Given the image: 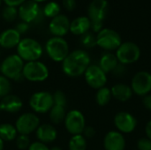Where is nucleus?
Returning a JSON list of instances; mask_svg holds the SVG:
<instances>
[{
    "mask_svg": "<svg viewBox=\"0 0 151 150\" xmlns=\"http://www.w3.org/2000/svg\"><path fill=\"white\" fill-rule=\"evenodd\" d=\"M90 65V57L83 50H75L70 52L62 62V70L69 77L75 78L85 73Z\"/></svg>",
    "mask_w": 151,
    "mask_h": 150,
    "instance_id": "obj_1",
    "label": "nucleus"
},
{
    "mask_svg": "<svg viewBox=\"0 0 151 150\" xmlns=\"http://www.w3.org/2000/svg\"><path fill=\"white\" fill-rule=\"evenodd\" d=\"M24 61L17 54H12L6 57L1 65L0 71L2 75L9 80H13L16 81H20L24 80L22 75V70L24 67Z\"/></svg>",
    "mask_w": 151,
    "mask_h": 150,
    "instance_id": "obj_2",
    "label": "nucleus"
},
{
    "mask_svg": "<svg viewBox=\"0 0 151 150\" xmlns=\"http://www.w3.org/2000/svg\"><path fill=\"white\" fill-rule=\"evenodd\" d=\"M42 47L33 38L21 39L17 46V55L26 62L37 61L42 55Z\"/></svg>",
    "mask_w": 151,
    "mask_h": 150,
    "instance_id": "obj_3",
    "label": "nucleus"
},
{
    "mask_svg": "<svg viewBox=\"0 0 151 150\" xmlns=\"http://www.w3.org/2000/svg\"><path fill=\"white\" fill-rule=\"evenodd\" d=\"M108 2L107 0H93L88 8V14L91 22V29L98 33L103 29V22L107 15Z\"/></svg>",
    "mask_w": 151,
    "mask_h": 150,
    "instance_id": "obj_4",
    "label": "nucleus"
},
{
    "mask_svg": "<svg viewBox=\"0 0 151 150\" xmlns=\"http://www.w3.org/2000/svg\"><path fill=\"white\" fill-rule=\"evenodd\" d=\"M45 50L48 56L55 62H63L70 53L68 42L63 37L53 36L45 44Z\"/></svg>",
    "mask_w": 151,
    "mask_h": 150,
    "instance_id": "obj_5",
    "label": "nucleus"
},
{
    "mask_svg": "<svg viewBox=\"0 0 151 150\" xmlns=\"http://www.w3.org/2000/svg\"><path fill=\"white\" fill-rule=\"evenodd\" d=\"M49 68L47 65L37 60L27 62L22 70V75L25 80L32 82H42L49 77Z\"/></svg>",
    "mask_w": 151,
    "mask_h": 150,
    "instance_id": "obj_6",
    "label": "nucleus"
},
{
    "mask_svg": "<svg viewBox=\"0 0 151 150\" xmlns=\"http://www.w3.org/2000/svg\"><path fill=\"white\" fill-rule=\"evenodd\" d=\"M96 45L105 50H117V49L122 43L121 36L119 34L111 28H103L97 33Z\"/></svg>",
    "mask_w": 151,
    "mask_h": 150,
    "instance_id": "obj_7",
    "label": "nucleus"
},
{
    "mask_svg": "<svg viewBox=\"0 0 151 150\" xmlns=\"http://www.w3.org/2000/svg\"><path fill=\"white\" fill-rule=\"evenodd\" d=\"M116 57L119 63L125 65L134 64L141 57V50L139 46L132 42H125L116 50Z\"/></svg>",
    "mask_w": 151,
    "mask_h": 150,
    "instance_id": "obj_8",
    "label": "nucleus"
},
{
    "mask_svg": "<svg viewBox=\"0 0 151 150\" xmlns=\"http://www.w3.org/2000/svg\"><path fill=\"white\" fill-rule=\"evenodd\" d=\"M53 104V96L47 91L36 92L33 94L29 99V105L35 113H47L50 111Z\"/></svg>",
    "mask_w": 151,
    "mask_h": 150,
    "instance_id": "obj_9",
    "label": "nucleus"
},
{
    "mask_svg": "<svg viewBox=\"0 0 151 150\" xmlns=\"http://www.w3.org/2000/svg\"><path fill=\"white\" fill-rule=\"evenodd\" d=\"M64 122L65 129L72 135L82 134L86 127L85 117L78 110H72L67 112Z\"/></svg>",
    "mask_w": 151,
    "mask_h": 150,
    "instance_id": "obj_10",
    "label": "nucleus"
},
{
    "mask_svg": "<svg viewBox=\"0 0 151 150\" xmlns=\"http://www.w3.org/2000/svg\"><path fill=\"white\" fill-rule=\"evenodd\" d=\"M40 126V119L35 113L27 112L20 115L15 123V127L19 134L29 135L36 131Z\"/></svg>",
    "mask_w": 151,
    "mask_h": 150,
    "instance_id": "obj_11",
    "label": "nucleus"
},
{
    "mask_svg": "<svg viewBox=\"0 0 151 150\" xmlns=\"http://www.w3.org/2000/svg\"><path fill=\"white\" fill-rule=\"evenodd\" d=\"M133 93L137 95L145 96L151 91V73L142 71L134 74L131 82Z\"/></svg>",
    "mask_w": 151,
    "mask_h": 150,
    "instance_id": "obj_12",
    "label": "nucleus"
},
{
    "mask_svg": "<svg viewBox=\"0 0 151 150\" xmlns=\"http://www.w3.org/2000/svg\"><path fill=\"white\" fill-rule=\"evenodd\" d=\"M84 76L87 84L95 89L104 88L107 82V74L98 65H90L86 70Z\"/></svg>",
    "mask_w": 151,
    "mask_h": 150,
    "instance_id": "obj_13",
    "label": "nucleus"
},
{
    "mask_svg": "<svg viewBox=\"0 0 151 150\" xmlns=\"http://www.w3.org/2000/svg\"><path fill=\"white\" fill-rule=\"evenodd\" d=\"M41 14L42 11L39 4L32 0H26L18 9V16L23 22L27 24L37 20Z\"/></svg>",
    "mask_w": 151,
    "mask_h": 150,
    "instance_id": "obj_14",
    "label": "nucleus"
},
{
    "mask_svg": "<svg viewBox=\"0 0 151 150\" xmlns=\"http://www.w3.org/2000/svg\"><path fill=\"white\" fill-rule=\"evenodd\" d=\"M114 125L121 133H130L137 126L136 118L129 112L120 111L114 117Z\"/></svg>",
    "mask_w": 151,
    "mask_h": 150,
    "instance_id": "obj_15",
    "label": "nucleus"
},
{
    "mask_svg": "<svg viewBox=\"0 0 151 150\" xmlns=\"http://www.w3.org/2000/svg\"><path fill=\"white\" fill-rule=\"evenodd\" d=\"M71 21L65 14H58L51 19L49 24V30L53 36L63 37L70 31Z\"/></svg>",
    "mask_w": 151,
    "mask_h": 150,
    "instance_id": "obj_16",
    "label": "nucleus"
},
{
    "mask_svg": "<svg viewBox=\"0 0 151 150\" xmlns=\"http://www.w3.org/2000/svg\"><path fill=\"white\" fill-rule=\"evenodd\" d=\"M104 147L105 150H125V137L119 132L111 131L104 139Z\"/></svg>",
    "mask_w": 151,
    "mask_h": 150,
    "instance_id": "obj_17",
    "label": "nucleus"
},
{
    "mask_svg": "<svg viewBox=\"0 0 151 150\" xmlns=\"http://www.w3.org/2000/svg\"><path fill=\"white\" fill-rule=\"evenodd\" d=\"M20 34L15 28H8L0 34V46L4 49L17 47L21 38Z\"/></svg>",
    "mask_w": 151,
    "mask_h": 150,
    "instance_id": "obj_18",
    "label": "nucleus"
},
{
    "mask_svg": "<svg viewBox=\"0 0 151 150\" xmlns=\"http://www.w3.org/2000/svg\"><path fill=\"white\" fill-rule=\"evenodd\" d=\"M21 99L15 95H8L0 99V111L7 113L19 112L22 108Z\"/></svg>",
    "mask_w": 151,
    "mask_h": 150,
    "instance_id": "obj_19",
    "label": "nucleus"
},
{
    "mask_svg": "<svg viewBox=\"0 0 151 150\" xmlns=\"http://www.w3.org/2000/svg\"><path fill=\"white\" fill-rule=\"evenodd\" d=\"M35 133L38 141L45 144L53 142L58 136V132L56 128L50 124L40 125L36 129Z\"/></svg>",
    "mask_w": 151,
    "mask_h": 150,
    "instance_id": "obj_20",
    "label": "nucleus"
},
{
    "mask_svg": "<svg viewBox=\"0 0 151 150\" xmlns=\"http://www.w3.org/2000/svg\"><path fill=\"white\" fill-rule=\"evenodd\" d=\"M91 27V22L88 17L80 16L75 18L70 24V32L75 35H82L88 32Z\"/></svg>",
    "mask_w": 151,
    "mask_h": 150,
    "instance_id": "obj_21",
    "label": "nucleus"
},
{
    "mask_svg": "<svg viewBox=\"0 0 151 150\" xmlns=\"http://www.w3.org/2000/svg\"><path fill=\"white\" fill-rule=\"evenodd\" d=\"M111 95L119 102H127L133 95V90L130 86L124 83L115 84L111 88Z\"/></svg>",
    "mask_w": 151,
    "mask_h": 150,
    "instance_id": "obj_22",
    "label": "nucleus"
},
{
    "mask_svg": "<svg viewBox=\"0 0 151 150\" xmlns=\"http://www.w3.org/2000/svg\"><path fill=\"white\" fill-rule=\"evenodd\" d=\"M118 64L119 61L117 59L116 55L111 52H106L101 57L98 65L107 74L108 72H112Z\"/></svg>",
    "mask_w": 151,
    "mask_h": 150,
    "instance_id": "obj_23",
    "label": "nucleus"
},
{
    "mask_svg": "<svg viewBox=\"0 0 151 150\" xmlns=\"http://www.w3.org/2000/svg\"><path fill=\"white\" fill-rule=\"evenodd\" d=\"M18 132L15 126L9 123H4L0 125V138L4 141H12L17 138Z\"/></svg>",
    "mask_w": 151,
    "mask_h": 150,
    "instance_id": "obj_24",
    "label": "nucleus"
},
{
    "mask_svg": "<svg viewBox=\"0 0 151 150\" xmlns=\"http://www.w3.org/2000/svg\"><path fill=\"white\" fill-rule=\"evenodd\" d=\"M49 113H50L49 117H50V121L55 125H58L62 123L65 118V116H66L65 107L53 104Z\"/></svg>",
    "mask_w": 151,
    "mask_h": 150,
    "instance_id": "obj_25",
    "label": "nucleus"
},
{
    "mask_svg": "<svg viewBox=\"0 0 151 150\" xmlns=\"http://www.w3.org/2000/svg\"><path fill=\"white\" fill-rule=\"evenodd\" d=\"M111 97L112 95L111 89L106 87H104L97 89V92L96 94V102L100 106H105L110 103Z\"/></svg>",
    "mask_w": 151,
    "mask_h": 150,
    "instance_id": "obj_26",
    "label": "nucleus"
},
{
    "mask_svg": "<svg viewBox=\"0 0 151 150\" xmlns=\"http://www.w3.org/2000/svg\"><path fill=\"white\" fill-rule=\"evenodd\" d=\"M69 150H86L87 141L82 134L73 135L68 143Z\"/></svg>",
    "mask_w": 151,
    "mask_h": 150,
    "instance_id": "obj_27",
    "label": "nucleus"
},
{
    "mask_svg": "<svg viewBox=\"0 0 151 150\" xmlns=\"http://www.w3.org/2000/svg\"><path fill=\"white\" fill-rule=\"evenodd\" d=\"M60 10H61L60 5L57 2L50 1L44 5L42 9V13L45 17L53 19L54 17L60 14Z\"/></svg>",
    "mask_w": 151,
    "mask_h": 150,
    "instance_id": "obj_28",
    "label": "nucleus"
},
{
    "mask_svg": "<svg viewBox=\"0 0 151 150\" xmlns=\"http://www.w3.org/2000/svg\"><path fill=\"white\" fill-rule=\"evenodd\" d=\"M2 17L4 20L8 22H12L16 19L18 17V9L14 6L6 5L2 11Z\"/></svg>",
    "mask_w": 151,
    "mask_h": 150,
    "instance_id": "obj_29",
    "label": "nucleus"
},
{
    "mask_svg": "<svg viewBox=\"0 0 151 150\" xmlns=\"http://www.w3.org/2000/svg\"><path fill=\"white\" fill-rule=\"evenodd\" d=\"M12 91V84L9 79L4 75H0V99L10 95Z\"/></svg>",
    "mask_w": 151,
    "mask_h": 150,
    "instance_id": "obj_30",
    "label": "nucleus"
},
{
    "mask_svg": "<svg viewBox=\"0 0 151 150\" xmlns=\"http://www.w3.org/2000/svg\"><path fill=\"white\" fill-rule=\"evenodd\" d=\"M81 42L86 48H93L96 45V36L92 33L88 32L81 35Z\"/></svg>",
    "mask_w": 151,
    "mask_h": 150,
    "instance_id": "obj_31",
    "label": "nucleus"
},
{
    "mask_svg": "<svg viewBox=\"0 0 151 150\" xmlns=\"http://www.w3.org/2000/svg\"><path fill=\"white\" fill-rule=\"evenodd\" d=\"M30 139L28 135L19 134L16 138V146L19 149L25 150L29 148L30 146Z\"/></svg>",
    "mask_w": 151,
    "mask_h": 150,
    "instance_id": "obj_32",
    "label": "nucleus"
},
{
    "mask_svg": "<svg viewBox=\"0 0 151 150\" xmlns=\"http://www.w3.org/2000/svg\"><path fill=\"white\" fill-rule=\"evenodd\" d=\"M52 96H53V103L55 105H59V106H63V107L66 106L67 99H66V96L63 91L57 90L52 95Z\"/></svg>",
    "mask_w": 151,
    "mask_h": 150,
    "instance_id": "obj_33",
    "label": "nucleus"
},
{
    "mask_svg": "<svg viewBox=\"0 0 151 150\" xmlns=\"http://www.w3.org/2000/svg\"><path fill=\"white\" fill-rule=\"evenodd\" d=\"M138 150H151V141L148 138H142L137 141Z\"/></svg>",
    "mask_w": 151,
    "mask_h": 150,
    "instance_id": "obj_34",
    "label": "nucleus"
},
{
    "mask_svg": "<svg viewBox=\"0 0 151 150\" xmlns=\"http://www.w3.org/2000/svg\"><path fill=\"white\" fill-rule=\"evenodd\" d=\"M112 73L115 76H118V77L124 76L127 73V66L125 65H123V64L119 63L118 65L115 67V69L112 71Z\"/></svg>",
    "mask_w": 151,
    "mask_h": 150,
    "instance_id": "obj_35",
    "label": "nucleus"
},
{
    "mask_svg": "<svg viewBox=\"0 0 151 150\" xmlns=\"http://www.w3.org/2000/svg\"><path fill=\"white\" fill-rule=\"evenodd\" d=\"M28 150H50V149L45 143H42L38 141L31 143L28 148Z\"/></svg>",
    "mask_w": 151,
    "mask_h": 150,
    "instance_id": "obj_36",
    "label": "nucleus"
},
{
    "mask_svg": "<svg viewBox=\"0 0 151 150\" xmlns=\"http://www.w3.org/2000/svg\"><path fill=\"white\" fill-rule=\"evenodd\" d=\"M62 4H63V6L65 7V9L69 11H73L76 7V1L75 0H63Z\"/></svg>",
    "mask_w": 151,
    "mask_h": 150,
    "instance_id": "obj_37",
    "label": "nucleus"
},
{
    "mask_svg": "<svg viewBox=\"0 0 151 150\" xmlns=\"http://www.w3.org/2000/svg\"><path fill=\"white\" fill-rule=\"evenodd\" d=\"M82 135L85 137V138H93L95 135H96V130L94 129V127L92 126H86L83 130V133H82Z\"/></svg>",
    "mask_w": 151,
    "mask_h": 150,
    "instance_id": "obj_38",
    "label": "nucleus"
},
{
    "mask_svg": "<svg viewBox=\"0 0 151 150\" xmlns=\"http://www.w3.org/2000/svg\"><path fill=\"white\" fill-rule=\"evenodd\" d=\"M28 28H29V24L22 21V22H20V23H19L17 25V27H16L15 29L21 34H25L28 30Z\"/></svg>",
    "mask_w": 151,
    "mask_h": 150,
    "instance_id": "obj_39",
    "label": "nucleus"
},
{
    "mask_svg": "<svg viewBox=\"0 0 151 150\" xmlns=\"http://www.w3.org/2000/svg\"><path fill=\"white\" fill-rule=\"evenodd\" d=\"M6 5L9 6H14V7H18L20 4H22L26 0H3Z\"/></svg>",
    "mask_w": 151,
    "mask_h": 150,
    "instance_id": "obj_40",
    "label": "nucleus"
},
{
    "mask_svg": "<svg viewBox=\"0 0 151 150\" xmlns=\"http://www.w3.org/2000/svg\"><path fill=\"white\" fill-rule=\"evenodd\" d=\"M142 103L146 109L151 111V95H147L143 96Z\"/></svg>",
    "mask_w": 151,
    "mask_h": 150,
    "instance_id": "obj_41",
    "label": "nucleus"
},
{
    "mask_svg": "<svg viewBox=\"0 0 151 150\" xmlns=\"http://www.w3.org/2000/svg\"><path fill=\"white\" fill-rule=\"evenodd\" d=\"M145 133H146V135H147V138L150 139L151 141V120L149 121L146 125V127H145Z\"/></svg>",
    "mask_w": 151,
    "mask_h": 150,
    "instance_id": "obj_42",
    "label": "nucleus"
},
{
    "mask_svg": "<svg viewBox=\"0 0 151 150\" xmlns=\"http://www.w3.org/2000/svg\"><path fill=\"white\" fill-rule=\"evenodd\" d=\"M4 141L0 138V150H4Z\"/></svg>",
    "mask_w": 151,
    "mask_h": 150,
    "instance_id": "obj_43",
    "label": "nucleus"
},
{
    "mask_svg": "<svg viewBox=\"0 0 151 150\" xmlns=\"http://www.w3.org/2000/svg\"><path fill=\"white\" fill-rule=\"evenodd\" d=\"M50 150H63L60 147H53L51 149H50Z\"/></svg>",
    "mask_w": 151,
    "mask_h": 150,
    "instance_id": "obj_44",
    "label": "nucleus"
},
{
    "mask_svg": "<svg viewBox=\"0 0 151 150\" xmlns=\"http://www.w3.org/2000/svg\"><path fill=\"white\" fill-rule=\"evenodd\" d=\"M32 1H34V2H35V3H42V2H44V1H46V0H32Z\"/></svg>",
    "mask_w": 151,
    "mask_h": 150,
    "instance_id": "obj_45",
    "label": "nucleus"
},
{
    "mask_svg": "<svg viewBox=\"0 0 151 150\" xmlns=\"http://www.w3.org/2000/svg\"><path fill=\"white\" fill-rule=\"evenodd\" d=\"M2 1H3V0H0V5H1V4H2Z\"/></svg>",
    "mask_w": 151,
    "mask_h": 150,
    "instance_id": "obj_46",
    "label": "nucleus"
}]
</instances>
